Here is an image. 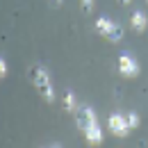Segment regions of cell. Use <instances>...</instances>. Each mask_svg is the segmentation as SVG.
Instances as JSON below:
<instances>
[{
	"mask_svg": "<svg viewBox=\"0 0 148 148\" xmlns=\"http://www.w3.org/2000/svg\"><path fill=\"white\" fill-rule=\"evenodd\" d=\"M146 2H148V0H146Z\"/></svg>",
	"mask_w": 148,
	"mask_h": 148,
	"instance_id": "5bb4252c",
	"label": "cell"
},
{
	"mask_svg": "<svg viewBox=\"0 0 148 148\" xmlns=\"http://www.w3.org/2000/svg\"><path fill=\"white\" fill-rule=\"evenodd\" d=\"M75 121H77V128L84 132L91 123L98 121V116H96V112H93L91 107H77V110H75Z\"/></svg>",
	"mask_w": 148,
	"mask_h": 148,
	"instance_id": "5b68a950",
	"label": "cell"
},
{
	"mask_svg": "<svg viewBox=\"0 0 148 148\" xmlns=\"http://www.w3.org/2000/svg\"><path fill=\"white\" fill-rule=\"evenodd\" d=\"M32 77H34V84H37V89L41 91V96L46 98V103L53 105L57 100V93H55V87H53V80H50V73H48L43 66H37L34 73H32Z\"/></svg>",
	"mask_w": 148,
	"mask_h": 148,
	"instance_id": "6da1fadb",
	"label": "cell"
},
{
	"mask_svg": "<svg viewBox=\"0 0 148 148\" xmlns=\"http://www.w3.org/2000/svg\"><path fill=\"white\" fill-rule=\"evenodd\" d=\"M82 7H84V9L89 12V9L93 7V0H82Z\"/></svg>",
	"mask_w": 148,
	"mask_h": 148,
	"instance_id": "8fae6325",
	"label": "cell"
},
{
	"mask_svg": "<svg viewBox=\"0 0 148 148\" xmlns=\"http://www.w3.org/2000/svg\"><path fill=\"white\" fill-rule=\"evenodd\" d=\"M7 62H5V57H0V77H7Z\"/></svg>",
	"mask_w": 148,
	"mask_h": 148,
	"instance_id": "30bf717a",
	"label": "cell"
},
{
	"mask_svg": "<svg viewBox=\"0 0 148 148\" xmlns=\"http://www.w3.org/2000/svg\"><path fill=\"white\" fill-rule=\"evenodd\" d=\"M121 2H123V5H128V2H130V0H121Z\"/></svg>",
	"mask_w": 148,
	"mask_h": 148,
	"instance_id": "7c38bea8",
	"label": "cell"
},
{
	"mask_svg": "<svg viewBox=\"0 0 148 148\" xmlns=\"http://www.w3.org/2000/svg\"><path fill=\"white\" fill-rule=\"evenodd\" d=\"M53 2H62V0H53Z\"/></svg>",
	"mask_w": 148,
	"mask_h": 148,
	"instance_id": "4fadbf2b",
	"label": "cell"
},
{
	"mask_svg": "<svg viewBox=\"0 0 148 148\" xmlns=\"http://www.w3.org/2000/svg\"><path fill=\"white\" fill-rule=\"evenodd\" d=\"M130 23H132V30H134V32H146V27H148V16H146V12L137 9V12L132 14Z\"/></svg>",
	"mask_w": 148,
	"mask_h": 148,
	"instance_id": "52a82bcc",
	"label": "cell"
},
{
	"mask_svg": "<svg viewBox=\"0 0 148 148\" xmlns=\"http://www.w3.org/2000/svg\"><path fill=\"white\" fill-rule=\"evenodd\" d=\"M125 116H128V123H130V128H132V130L139 128V114H137V112H128Z\"/></svg>",
	"mask_w": 148,
	"mask_h": 148,
	"instance_id": "9c48e42d",
	"label": "cell"
},
{
	"mask_svg": "<svg viewBox=\"0 0 148 148\" xmlns=\"http://www.w3.org/2000/svg\"><path fill=\"white\" fill-rule=\"evenodd\" d=\"M119 71H121L123 77H137L139 75V62L132 55L123 53V55L119 57Z\"/></svg>",
	"mask_w": 148,
	"mask_h": 148,
	"instance_id": "277c9868",
	"label": "cell"
},
{
	"mask_svg": "<svg viewBox=\"0 0 148 148\" xmlns=\"http://www.w3.org/2000/svg\"><path fill=\"white\" fill-rule=\"evenodd\" d=\"M96 30H98V34H103L107 41H121L123 39V27L119 23H114L112 18H107V16H98Z\"/></svg>",
	"mask_w": 148,
	"mask_h": 148,
	"instance_id": "7a4b0ae2",
	"label": "cell"
},
{
	"mask_svg": "<svg viewBox=\"0 0 148 148\" xmlns=\"http://www.w3.org/2000/svg\"><path fill=\"white\" fill-rule=\"evenodd\" d=\"M64 107L69 112H75L80 105H77V100H75V93L73 91H66V96H64Z\"/></svg>",
	"mask_w": 148,
	"mask_h": 148,
	"instance_id": "ba28073f",
	"label": "cell"
},
{
	"mask_svg": "<svg viewBox=\"0 0 148 148\" xmlns=\"http://www.w3.org/2000/svg\"><path fill=\"white\" fill-rule=\"evenodd\" d=\"M82 134H84L87 144H91V146H100V144H103V137H105V134H103V128L98 125V121H96V123H91V125L84 130Z\"/></svg>",
	"mask_w": 148,
	"mask_h": 148,
	"instance_id": "8992f818",
	"label": "cell"
},
{
	"mask_svg": "<svg viewBox=\"0 0 148 148\" xmlns=\"http://www.w3.org/2000/svg\"><path fill=\"white\" fill-rule=\"evenodd\" d=\"M107 128H110V132L114 134V137H128L130 134V123H128V116L125 114H121V112H114V114H110V119H107Z\"/></svg>",
	"mask_w": 148,
	"mask_h": 148,
	"instance_id": "3957f363",
	"label": "cell"
}]
</instances>
